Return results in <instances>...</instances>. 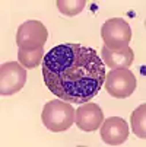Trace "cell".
Returning <instances> with one entry per match:
<instances>
[{"label":"cell","instance_id":"10","mask_svg":"<svg viewBox=\"0 0 146 147\" xmlns=\"http://www.w3.org/2000/svg\"><path fill=\"white\" fill-rule=\"evenodd\" d=\"M43 60H44V47L37 48V50L19 48V51H18V61L20 63V66H24L26 70L35 69L39 64H43Z\"/></svg>","mask_w":146,"mask_h":147},{"label":"cell","instance_id":"3","mask_svg":"<svg viewBox=\"0 0 146 147\" xmlns=\"http://www.w3.org/2000/svg\"><path fill=\"white\" fill-rule=\"evenodd\" d=\"M101 38L104 47L113 51L126 50L132 41V28L121 18L107 19L101 26Z\"/></svg>","mask_w":146,"mask_h":147},{"label":"cell","instance_id":"12","mask_svg":"<svg viewBox=\"0 0 146 147\" xmlns=\"http://www.w3.org/2000/svg\"><path fill=\"white\" fill-rule=\"evenodd\" d=\"M57 9L66 16H76L86 6L85 0H57Z\"/></svg>","mask_w":146,"mask_h":147},{"label":"cell","instance_id":"1","mask_svg":"<svg viewBox=\"0 0 146 147\" xmlns=\"http://www.w3.org/2000/svg\"><path fill=\"white\" fill-rule=\"evenodd\" d=\"M107 69L94 48L60 44L43 60L47 89L61 100L82 105L95 98L104 86Z\"/></svg>","mask_w":146,"mask_h":147},{"label":"cell","instance_id":"5","mask_svg":"<svg viewBox=\"0 0 146 147\" xmlns=\"http://www.w3.org/2000/svg\"><path fill=\"white\" fill-rule=\"evenodd\" d=\"M48 39V29L39 20H26L18 28L16 45L22 50L43 48Z\"/></svg>","mask_w":146,"mask_h":147},{"label":"cell","instance_id":"7","mask_svg":"<svg viewBox=\"0 0 146 147\" xmlns=\"http://www.w3.org/2000/svg\"><path fill=\"white\" fill-rule=\"evenodd\" d=\"M104 121V112L99 105L94 102L82 103L75 112V124L76 127L85 133L96 131Z\"/></svg>","mask_w":146,"mask_h":147},{"label":"cell","instance_id":"4","mask_svg":"<svg viewBox=\"0 0 146 147\" xmlns=\"http://www.w3.org/2000/svg\"><path fill=\"white\" fill-rule=\"evenodd\" d=\"M136 77L129 69H117L110 70L105 74L104 88L110 96L115 99H124L136 90Z\"/></svg>","mask_w":146,"mask_h":147},{"label":"cell","instance_id":"9","mask_svg":"<svg viewBox=\"0 0 146 147\" xmlns=\"http://www.w3.org/2000/svg\"><path fill=\"white\" fill-rule=\"evenodd\" d=\"M101 60H102L104 64H105V67L108 66L111 70L129 69L133 64L134 53L130 47H127L126 50H120V51H113V50H108L107 47H102Z\"/></svg>","mask_w":146,"mask_h":147},{"label":"cell","instance_id":"8","mask_svg":"<svg viewBox=\"0 0 146 147\" xmlns=\"http://www.w3.org/2000/svg\"><path fill=\"white\" fill-rule=\"evenodd\" d=\"M101 138L110 146H120L129 137V125L121 117H110L104 119L99 127Z\"/></svg>","mask_w":146,"mask_h":147},{"label":"cell","instance_id":"6","mask_svg":"<svg viewBox=\"0 0 146 147\" xmlns=\"http://www.w3.org/2000/svg\"><path fill=\"white\" fill-rule=\"evenodd\" d=\"M26 69L20 63L7 61L0 67V95L10 96L22 90L26 83Z\"/></svg>","mask_w":146,"mask_h":147},{"label":"cell","instance_id":"2","mask_svg":"<svg viewBox=\"0 0 146 147\" xmlns=\"http://www.w3.org/2000/svg\"><path fill=\"white\" fill-rule=\"evenodd\" d=\"M75 112L76 109L72 103L61 99H53L44 105L41 121L51 133H63L75 124Z\"/></svg>","mask_w":146,"mask_h":147},{"label":"cell","instance_id":"11","mask_svg":"<svg viewBox=\"0 0 146 147\" xmlns=\"http://www.w3.org/2000/svg\"><path fill=\"white\" fill-rule=\"evenodd\" d=\"M132 131L142 140L146 138V103H142L132 112Z\"/></svg>","mask_w":146,"mask_h":147}]
</instances>
